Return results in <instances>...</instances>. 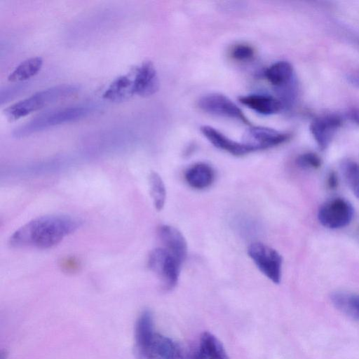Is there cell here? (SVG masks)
Wrapping results in <instances>:
<instances>
[{"mask_svg":"<svg viewBox=\"0 0 359 359\" xmlns=\"http://www.w3.org/2000/svg\"><path fill=\"white\" fill-rule=\"evenodd\" d=\"M81 225V219L68 215L41 216L16 230L10 237L8 243L16 248L48 249L60 243Z\"/></svg>","mask_w":359,"mask_h":359,"instance_id":"cell-1","label":"cell"},{"mask_svg":"<svg viewBox=\"0 0 359 359\" xmlns=\"http://www.w3.org/2000/svg\"><path fill=\"white\" fill-rule=\"evenodd\" d=\"M135 342L139 359H191L192 349L155 332L152 313L147 309L136 321Z\"/></svg>","mask_w":359,"mask_h":359,"instance_id":"cell-2","label":"cell"},{"mask_svg":"<svg viewBox=\"0 0 359 359\" xmlns=\"http://www.w3.org/2000/svg\"><path fill=\"white\" fill-rule=\"evenodd\" d=\"M79 89V86L75 84H61L50 87L10 105L4 109V114L9 121H17L32 112L76 94Z\"/></svg>","mask_w":359,"mask_h":359,"instance_id":"cell-3","label":"cell"},{"mask_svg":"<svg viewBox=\"0 0 359 359\" xmlns=\"http://www.w3.org/2000/svg\"><path fill=\"white\" fill-rule=\"evenodd\" d=\"M91 112L92 108L88 106H74L46 111L16 128L12 135L17 139L23 138L54 126L80 120Z\"/></svg>","mask_w":359,"mask_h":359,"instance_id":"cell-4","label":"cell"},{"mask_svg":"<svg viewBox=\"0 0 359 359\" xmlns=\"http://www.w3.org/2000/svg\"><path fill=\"white\" fill-rule=\"evenodd\" d=\"M147 265L161 279L165 290L177 284L182 263L165 248H156L149 254Z\"/></svg>","mask_w":359,"mask_h":359,"instance_id":"cell-5","label":"cell"},{"mask_svg":"<svg viewBox=\"0 0 359 359\" xmlns=\"http://www.w3.org/2000/svg\"><path fill=\"white\" fill-rule=\"evenodd\" d=\"M248 254L266 278L276 284L280 283L283 258L278 251L262 243L256 242L249 245Z\"/></svg>","mask_w":359,"mask_h":359,"instance_id":"cell-6","label":"cell"},{"mask_svg":"<svg viewBox=\"0 0 359 359\" xmlns=\"http://www.w3.org/2000/svg\"><path fill=\"white\" fill-rule=\"evenodd\" d=\"M353 208L346 199L334 198L325 202L319 208V222L328 229H340L350 224L353 217Z\"/></svg>","mask_w":359,"mask_h":359,"instance_id":"cell-7","label":"cell"},{"mask_svg":"<svg viewBox=\"0 0 359 359\" xmlns=\"http://www.w3.org/2000/svg\"><path fill=\"white\" fill-rule=\"evenodd\" d=\"M198 105L206 113L236 119L245 124L250 123L243 111L228 97L222 94H207L199 99Z\"/></svg>","mask_w":359,"mask_h":359,"instance_id":"cell-8","label":"cell"},{"mask_svg":"<svg viewBox=\"0 0 359 359\" xmlns=\"http://www.w3.org/2000/svg\"><path fill=\"white\" fill-rule=\"evenodd\" d=\"M289 138L288 133L267 127L253 126L244 133L243 142L256 151L280 145Z\"/></svg>","mask_w":359,"mask_h":359,"instance_id":"cell-9","label":"cell"},{"mask_svg":"<svg viewBox=\"0 0 359 359\" xmlns=\"http://www.w3.org/2000/svg\"><path fill=\"white\" fill-rule=\"evenodd\" d=\"M159 79L154 64L145 61L137 67L133 74V91L135 95L149 97L159 88Z\"/></svg>","mask_w":359,"mask_h":359,"instance_id":"cell-10","label":"cell"},{"mask_svg":"<svg viewBox=\"0 0 359 359\" xmlns=\"http://www.w3.org/2000/svg\"><path fill=\"white\" fill-rule=\"evenodd\" d=\"M341 126V119L335 114L321 116L312 121L310 130L321 150L325 149L330 145Z\"/></svg>","mask_w":359,"mask_h":359,"instance_id":"cell-11","label":"cell"},{"mask_svg":"<svg viewBox=\"0 0 359 359\" xmlns=\"http://www.w3.org/2000/svg\"><path fill=\"white\" fill-rule=\"evenodd\" d=\"M201 131L215 147L233 156H241L255 151L254 149L248 144L243 142H238L229 138L212 126H203L201 127Z\"/></svg>","mask_w":359,"mask_h":359,"instance_id":"cell-12","label":"cell"},{"mask_svg":"<svg viewBox=\"0 0 359 359\" xmlns=\"http://www.w3.org/2000/svg\"><path fill=\"white\" fill-rule=\"evenodd\" d=\"M158 236L164 247L182 264L187 255V243L183 234L175 227L163 224L158 227Z\"/></svg>","mask_w":359,"mask_h":359,"instance_id":"cell-13","label":"cell"},{"mask_svg":"<svg viewBox=\"0 0 359 359\" xmlns=\"http://www.w3.org/2000/svg\"><path fill=\"white\" fill-rule=\"evenodd\" d=\"M191 359H230L221 341L212 333L204 332L192 349Z\"/></svg>","mask_w":359,"mask_h":359,"instance_id":"cell-14","label":"cell"},{"mask_svg":"<svg viewBox=\"0 0 359 359\" xmlns=\"http://www.w3.org/2000/svg\"><path fill=\"white\" fill-rule=\"evenodd\" d=\"M239 101L255 112L264 116L276 114L283 107L278 98L267 94H249L240 97Z\"/></svg>","mask_w":359,"mask_h":359,"instance_id":"cell-15","label":"cell"},{"mask_svg":"<svg viewBox=\"0 0 359 359\" xmlns=\"http://www.w3.org/2000/svg\"><path fill=\"white\" fill-rule=\"evenodd\" d=\"M264 74L267 81L276 90L296 82L293 67L287 61H278L272 64Z\"/></svg>","mask_w":359,"mask_h":359,"instance_id":"cell-16","label":"cell"},{"mask_svg":"<svg viewBox=\"0 0 359 359\" xmlns=\"http://www.w3.org/2000/svg\"><path fill=\"white\" fill-rule=\"evenodd\" d=\"M184 178L191 187L201 190L209 187L213 183L215 172L209 164L197 163L187 170Z\"/></svg>","mask_w":359,"mask_h":359,"instance_id":"cell-17","label":"cell"},{"mask_svg":"<svg viewBox=\"0 0 359 359\" xmlns=\"http://www.w3.org/2000/svg\"><path fill=\"white\" fill-rule=\"evenodd\" d=\"M134 95L133 75H123L115 79L104 92V99L120 102L130 99Z\"/></svg>","mask_w":359,"mask_h":359,"instance_id":"cell-18","label":"cell"},{"mask_svg":"<svg viewBox=\"0 0 359 359\" xmlns=\"http://www.w3.org/2000/svg\"><path fill=\"white\" fill-rule=\"evenodd\" d=\"M331 301L341 313L359 320V294L336 292L332 294Z\"/></svg>","mask_w":359,"mask_h":359,"instance_id":"cell-19","label":"cell"},{"mask_svg":"<svg viewBox=\"0 0 359 359\" xmlns=\"http://www.w3.org/2000/svg\"><path fill=\"white\" fill-rule=\"evenodd\" d=\"M42 65L43 60L40 57L27 59L15 68L8 80L13 83L27 81L39 73Z\"/></svg>","mask_w":359,"mask_h":359,"instance_id":"cell-20","label":"cell"},{"mask_svg":"<svg viewBox=\"0 0 359 359\" xmlns=\"http://www.w3.org/2000/svg\"><path fill=\"white\" fill-rule=\"evenodd\" d=\"M149 185L154 205L157 210H161L166 199V189L161 177L151 172L149 175Z\"/></svg>","mask_w":359,"mask_h":359,"instance_id":"cell-21","label":"cell"},{"mask_svg":"<svg viewBox=\"0 0 359 359\" xmlns=\"http://www.w3.org/2000/svg\"><path fill=\"white\" fill-rule=\"evenodd\" d=\"M340 169L348 187L359 199V165L351 160H345L341 162Z\"/></svg>","mask_w":359,"mask_h":359,"instance_id":"cell-22","label":"cell"},{"mask_svg":"<svg viewBox=\"0 0 359 359\" xmlns=\"http://www.w3.org/2000/svg\"><path fill=\"white\" fill-rule=\"evenodd\" d=\"M296 163L299 167L304 169H316L320 166L321 160L317 154L308 152L299 155Z\"/></svg>","mask_w":359,"mask_h":359,"instance_id":"cell-23","label":"cell"},{"mask_svg":"<svg viewBox=\"0 0 359 359\" xmlns=\"http://www.w3.org/2000/svg\"><path fill=\"white\" fill-rule=\"evenodd\" d=\"M254 53V49L250 46L238 44L233 48L231 56L236 60L245 61L251 59Z\"/></svg>","mask_w":359,"mask_h":359,"instance_id":"cell-24","label":"cell"},{"mask_svg":"<svg viewBox=\"0 0 359 359\" xmlns=\"http://www.w3.org/2000/svg\"><path fill=\"white\" fill-rule=\"evenodd\" d=\"M79 266V262L74 258H67L62 262V266L66 271L74 272L77 270Z\"/></svg>","mask_w":359,"mask_h":359,"instance_id":"cell-25","label":"cell"},{"mask_svg":"<svg viewBox=\"0 0 359 359\" xmlns=\"http://www.w3.org/2000/svg\"><path fill=\"white\" fill-rule=\"evenodd\" d=\"M347 79L351 85L359 88V69L350 73Z\"/></svg>","mask_w":359,"mask_h":359,"instance_id":"cell-26","label":"cell"},{"mask_svg":"<svg viewBox=\"0 0 359 359\" xmlns=\"http://www.w3.org/2000/svg\"><path fill=\"white\" fill-rule=\"evenodd\" d=\"M327 184L331 189H334L337 186V178L334 172L330 174L327 179Z\"/></svg>","mask_w":359,"mask_h":359,"instance_id":"cell-27","label":"cell"},{"mask_svg":"<svg viewBox=\"0 0 359 359\" xmlns=\"http://www.w3.org/2000/svg\"><path fill=\"white\" fill-rule=\"evenodd\" d=\"M358 123H359V121H358Z\"/></svg>","mask_w":359,"mask_h":359,"instance_id":"cell-28","label":"cell"}]
</instances>
